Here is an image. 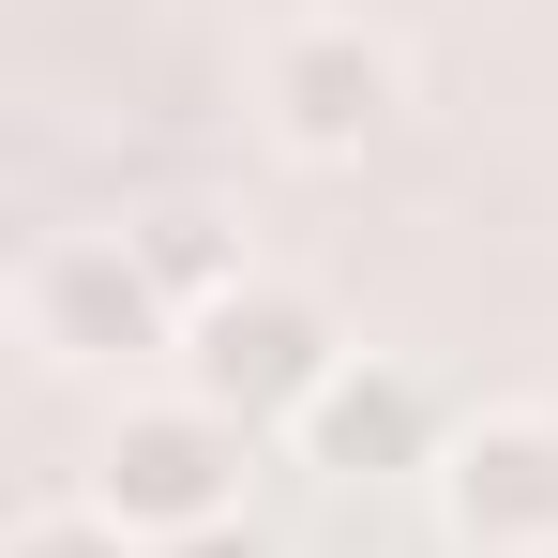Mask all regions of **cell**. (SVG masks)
I'll return each mask as SVG.
<instances>
[{
    "instance_id": "1",
    "label": "cell",
    "mask_w": 558,
    "mask_h": 558,
    "mask_svg": "<svg viewBox=\"0 0 558 558\" xmlns=\"http://www.w3.org/2000/svg\"><path fill=\"white\" fill-rule=\"evenodd\" d=\"M242 468H257V423H227L211 392H121L76 498H106L136 544L167 558V544H196V529H242Z\"/></svg>"
},
{
    "instance_id": "2",
    "label": "cell",
    "mask_w": 558,
    "mask_h": 558,
    "mask_svg": "<svg viewBox=\"0 0 558 558\" xmlns=\"http://www.w3.org/2000/svg\"><path fill=\"white\" fill-rule=\"evenodd\" d=\"M348 377V332H332V302L317 287H272V272H242L227 302H196L182 317V392H211L227 423H317V392Z\"/></svg>"
},
{
    "instance_id": "9",
    "label": "cell",
    "mask_w": 558,
    "mask_h": 558,
    "mask_svg": "<svg viewBox=\"0 0 558 558\" xmlns=\"http://www.w3.org/2000/svg\"><path fill=\"white\" fill-rule=\"evenodd\" d=\"M167 558H272L257 529H196V544H167Z\"/></svg>"
},
{
    "instance_id": "3",
    "label": "cell",
    "mask_w": 558,
    "mask_h": 558,
    "mask_svg": "<svg viewBox=\"0 0 558 558\" xmlns=\"http://www.w3.org/2000/svg\"><path fill=\"white\" fill-rule=\"evenodd\" d=\"M257 121H272V151H302V167H363L377 136L408 121V46L377 15H287L272 46H257Z\"/></svg>"
},
{
    "instance_id": "8",
    "label": "cell",
    "mask_w": 558,
    "mask_h": 558,
    "mask_svg": "<svg viewBox=\"0 0 558 558\" xmlns=\"http://www.w3.org/2000/svg\"><path fill=\"white\" fill-rule=\"evenodd\" d=\"M0 558H151V544H136V529H121L106 498H31V513H15V544H0Z\"/></svg>"
},
{
    "instance_id": "7",
    "label": "cell",
    "mask_w": 558,
    "mask_h": 558,
    "mask_svg": "<svg viewBox=\"0 0 558 558\" xmlns=\"http://www.w3.org/2000/svg\"><path fill=\"white\" fill-rule=\"evenodd\" d=\"M121 242H136V257H151V287H167V302H227V287H242V242H227V227H211V211H151V227H121Z\"/></svg>"
},
{
    "instance_id": "4",
    "label": "cell",
    "mask_w": 558,
    "mask_h": 558,
    "mask_svg": "<svg viewBox=\"0 0 558 558\" xmlns=\"http://www.w3.org/2000/svg\"><path fill=\"white\" fill-rule=\"evenodd\" d=\"M15 332H31V363H61V377H121V363H151V348H182V302L151 287L136 242L61 227V242L15 257Z\"/></svg>"
},
{
    "instance_id": "6",
    "label": "cell",
    "mask_w": 558,
    "mask_h": 558,
    "mask_svg": "<svg viewBox=\"0 0 558 558\" xmlns=\"http://www.w3.org/2000/svg\"><path fill=\"white\" fill-rule=\"evenodd\" d=\"M317 468H348V483H377V468H438L453 438H438V408H423V377H392V363H348L332 392H317Z\"/></svg>"
},
{
    "instance_id": "5",
    "label": "cell",
    "mask_w": 558,
    "mask_h": 558,
    "mask_svg": "<svg viewBox=\"0 0 558 558\" xmlns=\"http://www.w3.org/2000/svg\"><path fill=\"white\" fill-rule=\"evenodd\" d=\"M438 513L468 558H558V408H483L438 453Z\"/></svg>"
}]
</instances>
